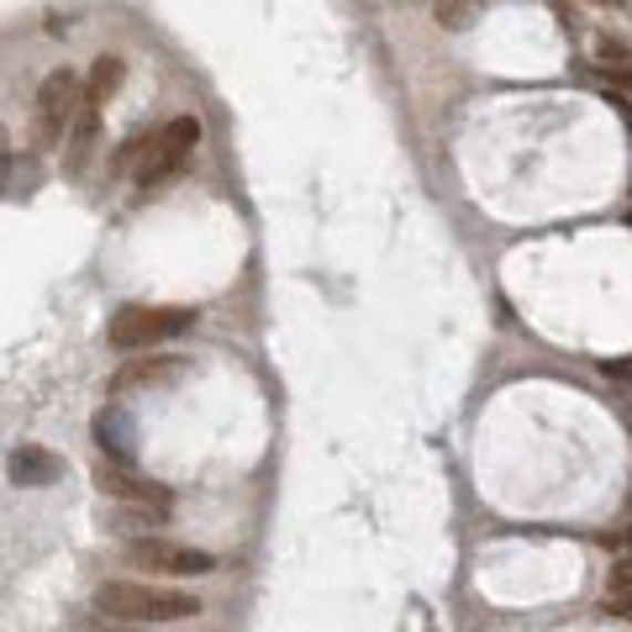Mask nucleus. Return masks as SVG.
Listing matches in <instances>:
<instances>
[{"instance_id": "423d86ee", "label": "nucleus", "mask_w": 632, "mask_h": 632, "mask_svg": "<svg viewBox=\"0 0 632 632\" xmlns=\"http://www.w3.org/2000/svg\"><path fill=\"white\" fill-rule=\"evenodd\" d=\"M95 490L101 496H111V501H122L132 511V517H148V522H164L169 517V490L158 480H137V475H127L122 464H101L95 469Z\"/></svg>"}, {"instance_id": "2eb2a0df", "label": "nucleus", "mask_w": 632, "mask_h": 632, "mask_svg": "<svg viewBox=\"0 0 632 632\" xmlns=\"http://www.w3.org/2000/svg\"><path fill=\"white\" fill-rule=\"evenodd\" d=\"M6 179H11V132L0 122V190H6Z\"/></svg>"}, {"instance_id": "0eeeda50", "label": "nucleus", "mask_w": 632, "mask_h": 632, "mask_svg": "<svg viewBox=\"0 0 632 632\" xmlns=\"http://www.w3.org/2000/svg\"><path fill=\"white\" fill-rule=\"evenodd\" d=\"M95 132H101V106H90V101H80V111H74V122H69L64 132V175H85L90 153H95Z\"/></svg>"}, {"instance_id": "4468645a", "label": "nucleus", "mask_w": 632, "mask_h": 632, "mask_svg": "<svg viewBox=\"0 0 632 632\" xmlns=\"http://www.w3.org/2000/svg\"><path fill=\"white\" fill-rule=\"evenodd\" d=\"M95 437H122V416L101 412V422H95ZM116 458H127V448H122V443H116Z\"/></svg>"}, {"instance_id": "7ed1b4c3", "label": "nucleus", "mask_w": 632, "mask_h": 632, "mask_svg": "<svg viewBox=\"0 0 632 632\" xmlns=\"http://www.w3.org/2000/svg\"><path fill=\"white\" fill-rule=\"evenodd\" d=\"M196 328V311L190 305H122L111 317V343L122 353H137V349H153L175 332Z\"/></svg>"}, {"instance_id": "39448f33", "label": "nucleus", "mask_w": 632, "mask_h": 632, "mask_svg": "<svg viewBox=\"0 0 632 632\" xmlns=\"http://www.w3.org/2000/svg\"><path fill=\"white\" fill-rule=\"evenodd\" d=\"M122 553H127V564L153 569V574H179V580H196V574H211V569H217V559H211L206 548L169 543V538H132Z\"/></svg>"}, {"instance_id": "ddd939ff", "label": "nucleus", "mask_w": 632, "mask_h": 632, "mask_svg": "<svg viewBox=\"0 0 632 632\" xmlns=\"http://www.w3.org/2000/svg\"><path fill=\"white\" fill-rule=\"evenodd\" d=\"M148 137H153V132H132L127 143H122V153L111 158V169H127V164H137V158H143V148H148Z\"/></svg>"}, {"instance_id": "9d476101", "label": "nucleus", "mask_w": 632, "mask_h": 632, "mask_svg": "<svg viewBox=\"0 0 632 632\" xmlns=\"http://www.w3.org/2000/svg\"><path fill=\"white\" fill-rule=\"evenodd\" d=\"M179 374V359H132L127 370L116 374L111 391H132V385H158V380H175Z\"/></svg>"}, {"instance_id": "f03ea898", "label": "nucleus", "mask_w": 632, "mask_h": 632, "mask_svg": "<svg viewBox=\"0 0 632 632\" xmlns=\"http://www.w3.org/2000/svg\"><path fill=\"white\" fill-rule=\"evenodd\" d=\"M200 143V122L196 116H175V122H164V127L148 137V148L137 158V185L143 190H164L169 179L190 164V153Z\"/></svg>"}, {"instance_id": "f8f14e48", "label": "nucleus", "mask_w": 632, "mask_h": 632, "mask_svg": "<svg viewBox=\"0 0 632 632\" xmlns=\"http://www.w3.org/2000/svg\"><path fill=\"white\" fill-rule=\"evenodd\" d=\"M628 564H617V574H611V586H607V607L617 611V617H628Z\"/></svg>"}, {"instance_id": "20e7f679", "label": "nucleus", "mask_w": 632, "mask_h": 632, "mask_svg": "<svg viewBox=\"0 0 632 632\" xmlns=\"http://www.w3.org/2000/svg\"><path fill=\"white\" fill-rule=\"evenodd\" d=\"M80 74L74 69H53L38 90V111H32V148L48 153L64 143L69 122H74V111H80Z\"/></svg>"}, {"instance_id": "6e6552de", "label": "nucleus", "mask_w": 632, "mask_h": 632, "mask_svg": "<svg viewBox=\"0 0 632 632\" xmlns=\"http://www.w3.org/2000/svg\"><path fill=\"white\" fill-rule=\"evenodd\" d=\"M64 475V458L48 454V448H17L11 454V480L17 485H53Z\"/></svg>"}, {"instance_id": "1a4fd4ad", "label": "nucleus", "mask_w": 632, "mask_h": 632, "mask_svg": "<svg viewBox=\"0 0 632 632\" xmlns=\"http://www.w3.org/2000/svg\"><path fill=\"white\" fill-rule=\"evenodd\" d=\"M122 80H127V64L122 59H95V69H90V85L80 90V101H90V106H106L111 95L122 90Z\"/></svg>"}, {"instance_id": "f257e3e1", "label": "nucleus", "mask_w": 632, "mask_h": 632, "mask_svg": "<svg viewBox=\"0 0 632 632\" xmlns=\"http://www.w3.org/2000/svg\"><path fill=\"white\" fill-rule=\"evenodd\" d=\"M95 611L111 617V622H190L200 611L196 595L185 590H164V586H132V580H111V586L95 590Z\"/></svg>"}, {"instance_id": "9b49d317", "label": "nucleus", "mask_w": 632, "mask_h": 632, "mask_svg": "<svg viewBox=\"0 0 632 632\" xmlns=\"http://www.w3.org/2000/svg\"><path fill=\"white\" fill-rule=\"evenodd\" d=\"M437 22L464 32V27L480 22V0H437Z\"/></svg>"}]
</instances>
